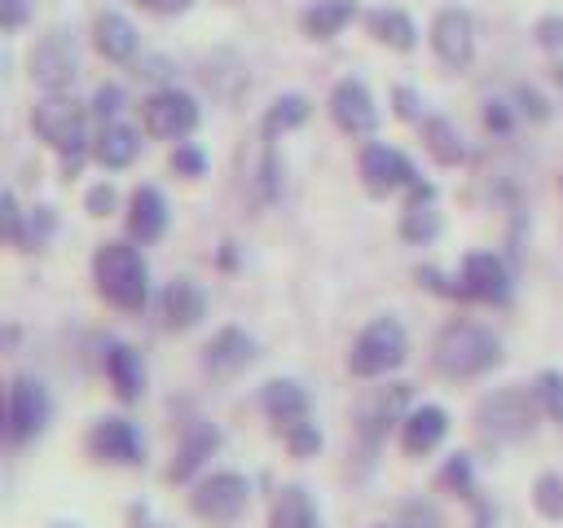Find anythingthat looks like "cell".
<instances>
[{
  "label": "cell",
  "mask_w": 563,
  "mask_h": 528,
  "mask_svg": "<svg viewBox=\"0 0 563 528\" xmlns=\"http://www.w3.org/2000/svg\"><path fill=\"white\" fill-rule=\"evenodd\" d=\"M88 106L75 101L70 92H44L35 106H31V128L35 136L62 158V176L75 180L79 176V163L88 158L92 150V132H88Z\"/></svg>",
  "instance_id": "1"
},
{
  "label": "cell",
  "mask_w": 563,
  "mask_h": 528,
  "mask_svg": "<svg viewBox=\"0 0 563 528\" xmlns=\"http://www.w3.org/2000/svg\"><path fill=\"white\" fill-rule=\"evenodd\" d=\"M497 365H501V339L488 326H479V321L453 317L431 339V370L453 378V383L479 378V374H488Z\"/></svg>",
  "instance_id": "2"
},
{
  "label": "cell",
  "mask_w": 563,
  "mask_h": 528,
  "mask_svg": "<svg viewBox=\"0 0 563 528\" xmlns=\"http://www.w3.org/2000/svg\"><path fill=\"white\" fill-rule=\"evenodd\" d=\"M92 286L97 295L119 312H141L150 304V264L136 251V242H101L92 251Z\"/></svg>",
  "instance_id": "3"
},
{
  "label": "cell",
  "mask_w": 563,
  "mask_h": 528,
  "mask_svg": "<svg viewBox=\"0 0 563 528\" xmlns=\"http://www.w3.org/2000/svg\"><path fill=\"white\" fill-rule=\"evenodd\" d=\"M537 422H541V400L532 387H497L475 405V431L493 444H519L537 431Z\"/></svg>",
  "instance_id": "4"
},
{
  "label": "cell",
  "mask_w": 563,
  "mask_h": 528,
  "mask_svg": "<svg viewBox=\"0 0 563 528\" xmlns=\"http://www.w3.org/2000/svg\"><path fill=\"white\" fill-rule=\"evenodd\" d=\"M405 361H409V334L391 312L361 326V334L347 348V374L352 378H387Z\"/></svg>",
  "instance_id": "5"
},
{
  "label": "cell",
  "mask_w": 563,
  "mask_h": 528,
  "mask_svg": "<svg viewBox=\"0 0 563 528\" xmlns=\"http://www.w3.org/2000/svg\"><path fill=\"white\" fill-rule=\"evenodd\" d=\"M251 480L242 471H211L198 475L189 488V515L207 528H238L251 510Z\"/></svg>",
  "instance_id": "6"
},
{
  "label": "cell",
  "mask_w": 563,
  "mask_h": 528,
  "mask_svg": "<svg viewBox=\"0 0 563 528\" xmlns=\"http://www.w3.org/2000/svg\"><path fill=\"white\" fill-rule=\"evenodd\" d=\"M48 418H53V396H48L44 378L18 374V378L9 383V396H4V440H9L13 449H22V444H31L35 436H44Z\"/></svg>",
  "instance_id": "7"
},
{
  "label": "cell",
  "mask_w": 563,
  "mask_h": 528,
  "mask_svg": "<svg viewBox=\"0 0 563 528\" xmlns=\"http://www.w3.org/2000/svg\"><path fill=\"white\" fill-rule=\"evenodd\" d=\"M198 119H202L198 97L176 84H163L141 101V132L154 141H185L198 128Z\"/></svg>",
  "instance_id": "8"
},
{
  "label": "cell",
  "mask_w": 563,
  "mask_h": 528,
  "mask_svg": "<svg viewBox=\"0 0 563 528\" xmlns=\"http://www.w3.org/2000/svg\"><path fill=\"white\" fill-rule=\"evenodd\" d=\"M409 405H413V387H409V383L365 387V392H361V400H356V414H352L361 444H365V449H378V444L387 440V431L405 422Z\"/></svg>",
  "instance_id": "9"
},
{
  "label": "cell",
  "mask_w": 563,
  "mask_h": 528,
  "mask_svg": "<svg viewBox=\"0 0 563 528\" xmlns=\"http://www.w3.org/2000/svg\"><path fill=\"white\" fill-rule=\"evenodd\" d=\"M510 290H515V282H510V268L501 255H493V251H466L462 255V264L453 273V299L501 308V304H510Z\"/></svg>",
  "instance_id": "10"
},
{
  "label": "cell",
  "mask_w": 563,
  "mask_h": 528,
  "mask_svg": "<svg viewBox=\"0 0 563 528\" xmlns=\"http://www.w3.org/2000/svg\"><path fill=\"white\" fill-rule=\"evenodd\" d=\"M356 176L361 185L374 194V198H391V194H409L422 176L418 167L409 163V154H400L396 145L387 141H365L361 154H356Z\"/></svg>",
  "instance_id": "11"
},
{
  "label": "cell",
  "mask_w": 563,
  "mask_h": 528,
  "mask_svg": "<svg viewBox=\"0 0 563 528\" xmlns=\"http://www.w3.org/2000/svg\"><path fill=\"white\" fill-rule=\"evenodd\" d=\"M84 449H88V458L101 462V466H141V462H145V436H141V427H136L132 418H123V414L97 418V422L88 427V436H84Z\"/></svg>",
  "instance_id": "12"
},
{
  "label": "cell",
  "mask_w": 563,
  "mask_h": 528,
  "mask_svg": "<svg viewBox=\"0 0 563 528\" xmlns=\"http://www.w3.org/2000/svg\"><path fill=\"white\" fill-rule=\"evenodd\" d=\"M79 79V48L70 35L53 31L31 48V84L44 92H66Z\"/></svg>",
  "instance_id": "13"
},
{
  "label": "cell",
  "mask_w": 563,
  "mask_h": 528,
  "mask_svg": "<svg viewBox=\"0 0 563 528\" xmlns=\"http://www.w3.org/2000/svg\"><path fill=\"white\" fill-rule=\"evenodd\" d=\"M220 427H211L207 418H194V422H185V431H180V440H176V453H172V462H167V484H194L198 480V471L216 458V449H220Z\"/></svg>",
  "instance_id": "14"
},
{
  "label": "cell",
  "mask_w": 563,
  "mask_h": 528,
  "mask_svg": "<svg viewBox=\"0 0 563 528\" xmlns=\"http://www.w3.org/2000/svg\"><path fill=\"white\" fill-rule=\"evenodd\" d=\"M330 119H334V128L347 132V136H374V128H378V106H374L365 79L347 75V79H339V84L330 88Z\"/></svg>",
  "instance_id": "15"
},
{
  "label": "cell",
  "mask_w": 563,
  "mask_h": 528,
  "mask_svg": "<svg viewBox=\"0 0 563 528\" xmlns=\"http://www.w3.org/2000/svg\"><path fill=\"white\" fill-rule=\"evenodd\" d=\"M431 48H435V57L449 70H466L471 66V57H475V26H471L466 9L449 4V9H440L431 18Z\"/></svg>",
  "instance_id": "16"
},
{
  "label": "cell",
  "mask_w": 563,
  "mask_h": 528,
  "mask_svg": "<svg viewBox=\"0 0 563 528\" xmlns=\"http://www.w3.org/2000/svg\"><path fill=\"white\" fill-rule=\"evenodd\" d=\"M158 317H163V330H172V334H185V330L202 326L207 321V290L194 277L163 282V290H158Z\"/></svg>",
  "instance_id": "17"
},
{
  "label": "cell",
  "mask_w": 563,
  "mask_h": 528,
  "mask_svg": "<svg viewBox=\"0 0 563 528\" xmlns=\"http://www.w3.org/2000/svg\"><path fill=\"white\" fill-rule=\"evenodd\" d=\"M255 356H260V352H255V339H251L242 326H220V330L202 343V370H207L211 378H233V374H242Z\"/></svg>",
  "instance_id": "18"
},
{
  "label": "cell",
  "mask_w": 563,
  "mask_h": 528,
  "mask_svg": "<svg viewBox=\"0 0 563 528\" xmlns=\"http://www.w3.org/2000/svg\"><path fill=\"white\" fill-rule=\"evenodd\" d=\"M396 431H400V453L405 458H427L449 436V409L444 405H431V400L409 405V414H405V422Z\"/></svg>",
  "instance_id": "19"
},
{
  "label": "cell",
  "mask_w": 563,
  "mask_h": 528,
  "mask_svg": "<svg viewBox=\"0 0 563 528\" xmlns=\"http://www.w3.org/2000/svg\"><path fill=\"white\" fill-rule=\"evenodd\" d=\"M101 370H106L110 392H114L123 405H132V400L145 396V361H141V352H136L132 343L106 339V348H101Z\"/></svg>",
  "instance_id": "20"
},
{
  "label": "cell",
  "mask_w": 563,
  "mask_h": 528,
  "mask_svg": "<svg viewBox=\"0 0 563 528\" xmlns=\"http://www.w3.org/2000/svg\"><path fill=\"white\" fill-rule=\"evenodd\" d=\"M123 224H128V238L136 246H150L167 233V198L158 185H136L128 194V211H123Z\"/></svg>",
  "instance_id": "21"
},
{
  "label": "cell",
  "mask_w": 563,
  "mask_h": 528,
  "mask_svg": "<svg viewBox=\"0 0 563 528\" xmlns=\"http://www.w3.org/2000/svg\"><path fill=\"white\" fill-rule=\"evenodd\" d=\"M440 229H444V220H440V211H435V185L418 180V185L409 189V198H405V211H400L396 233H400L409 246H431V242L440 238Z\"/></svg>",
  "instance_id": "22"
},
{
  "label": "cell",
  "mask_w": 563,
  "mask_h": 528,
  "mask_svg": "<svg viewBox=\"0 0 563 528\" xmlns=\"http://www.w3.org/2000/svg\"><path fill=\"white\" fill-rule=\"evenodd\" d=\"M136 154H141V128H132V123H123V119H114V123H97V132H92V150H88V158H92L97 167H106V172H123V167L136 163Z\"/></svg>",
  "instance_id": "23"
},
{
  "label": "cell",
  "mask_w": 563,
  "mask_h": 528,
  "mask_svg": "<svg viewBox=\"0 0 563 528\" xmlns=\"http://www.w3.org/2000/svg\"><path fill=\"white\" fill-rule=\"evenodd\" d=\"M260 409H264L277 427H286V422H299V418L312 414V396H308L295 378H268V383L260 387Z\"/></svg>",
  "instance_id": "24"
},
{
  "label": "cell",
  "mask_w": 563,
  "mask_h": 528,
  "mask_svg": "<svg viewBox=\"0 0 563 528\" xmlns=\"http://www.w3.org/2000/svg\"><path fill=\"white\" fill-rule=\"evenodd\" d=\"M418 136H422V150H427L440 167L466 163V141H462V132H457L453 119H444V114H422V119H418Z\"/></svg>",
  "instance_id": "25"
},
{
  "label": "cell",
  "mask_w": 563,
  "mask_h": 528,
  "mask_svg": "<svg viewBox=\"0 0 563 528\" xmlns=\"http://www.w3.org/2000/svg\"><path fill=\"white\" fill-rule=\"evenodd\" d=\"M92 44H97V53L106 57V62H132L136 57V44H141V35H136V26L123 18V13H97V22H92Z\"/></svg>",
  "instance_id": "26"
},
{
  "label": "cell",
  "mask_w": 563,
  "mask_h": 528,
  "mask_svg": "<svg viewBox=\"0 0 563 528\" xmlns=\"http://www.w3.org/2000/svg\"><path fill=\"white\" fill-rule=\"evenodd\" d=\"M268 528H321V510H317L312 493L303 484L277 488V497L268 506Z\"/></svg>",
  "instance_id": "27"
},
{
  "label": "cell",
  "mask_w": 563,
  "mask_h": 528,
  "mask_svg": "<svg viewBox=\"0 0 563 528\" xmlns=\"http://www.w3.org/2000/svg\"><path fill=\"white\" fill-rule=\"evenodd\" d=\"M352 18H356V0H312L299 22L308 40H334Z\"/></svg>",
  "instance_id": "28"
},
{
  "label": "cell",
  "mask_w": 563,
  "mask_h": 528,
  "mask_svg": "<svg viewBox=\"0 0 563 528\" xmlns=\"http://www.w3.org/2000/svg\"><path fill=\"white\" fill-rule=\"evenodd\" d=\"M365 26H369V35H374L378 44H387V48H396V53H409V48L418 44V26H413V18H409L405 9H374V13L365 18Z\"/></svg>",
  "instance_id": "29"
},
{
  "label": "cell",
  "mask_w": 563,
  "mask_h": 528,
  "mask_svg": "<svg viewBox=\"0 0 563 528\" xmlns=\"http://www.w3.org/2000/svg\"><path fill=\"white\" fill-rule=\"evenodd\" d=\"M308 114H312V101H308L303 92H282V97L268 106V114H264V136L277 141V136H286V132L303 128Z\"/></svg>",
  "instance_id": "30"
},
{
  "label": "cell",
  "mask_w": 563,
  "mask_h": 528,
  "mask_svg": "<svg viewBox=\"0 0 563 528\" xmlns=\"http://www.w3.org/2000/svg\"><path fill=\"white\" fill-rule=\"evenodd\" d=\"M435 493L457 497V502H479L475 497V462L471 453H449L444 466L435 471Z\"/></svg>",
  "instance_id": "31"
},
{
  "label": "cell",
  "mask_w": 563,
  "mask_h": 528,
  "mask_svg": "<svg viewBox=\"0 0 563 528\" xmlns=\"http://www.w3.org/2000/svg\"><path fill=\"white\" fill-rule=\"evenodd\" d=\"M277 436H282V444H286V453L290 458H317L321 453V427L312 422V418H299V422H286V427H277Z\"/></svg>",
  "instance_id": "32"
},
{
  "label": "cell",
  "mask_w": 563,
  "mask_h": 528,
  "mask_svg": "<svg viewBox=\"0 0 563 528\" xmlns=\"http://www.w3.org/2000/svg\"><path fill=\"white\" fill-rule=\"evenodd\" d=\"M532 506H537L541 519L563 524V475L559 471H541L532 480Z\"/></svg>",
  "instance_id": "33"
},
{
  "label": "cell",
  "mask_w": 563,
  "mask_h": 528,
  "mask_svg": "<svg viewBox=\"0 0 563 528\" xmlns=\"http://www.w3.org/2000/svg\"><path fill=\"white\" fill-rule=\"evenodd\" d=\"M532 392H537V400H541V414H550V418L563 427V374H559V370H541V374L532 378Z\"/></svg>",
  "instance_id": "34"
},
{
  "label": "cell",
  "mask_w": 563,
  "mask_h": 528,
  "mask_svg": "<svg viewBox=\"0 0 563 528\" xmlns=\"http://www.w3.org/2000/svg\"><path fill=\"white\" fill-rule=\"evenodd\" d=\"M123 106H128V92H123L119 84H97V92H92V101H88V110H92L97 123H114V119L123 114Z\"/></svg>",
  "instance_id": "35"
},
{
  "label": "cell",
  "mask_w": 563,
  "mask_h": 528,
  "mask_svg": "<svg viewBox=\"0 0 563 528\" xmlns=\"http://www.w3.org/2000/svg\"><path fill=\"white\" fill-rule=\"evenodd\" d=\"M53 229H57V220H53V211L48 207H35L26 220H22V238H18V251H31V246H44L48 238H53Z\"/></svg>",
  "instance_id": "36"
},
{
  "label": "cell",
  "mask_w": 563,
  "mask_h": 528,
  "mask_svg": "<svg viewBox=\"0 0 563 528\" xmlns=\"http://www.w3.org/2000/svg\"><path fill=\"white\" fill-rule=\"evenodd\" d=\"M172 172L185 176V180H198V176H207V154H202L198 145H189V141H176V150H172Z\"/></svg>",
  "instance_id": "37"
},
{
  "label": "cell",
  "mask_w": 563,
  "mask_h": 528,
  "mask_svg": "<svg viewBox=\"0 0 563 528\" xmlns=\"http://www.w3.org/2000/svg\"><path fill=\"white\" fill-rule=\"evenodd\" d=\"M396 519H400L405 528H444V519H440V510H435L431 502H422V497H413V502H400V510H396Z\"/></svg>",
  "instance_id": "38"
},
{
  "label": "cell",
  "mask_w": 563,
  "mask_h": 528,
  "mask_svg": "<svg viewBox=\"0 0 563 528\" xmlns=\"http://www.w3.org/2000/svg\"><path fill=\"white\" fill-rule=\"evenodd\" d=\"M515 110H519L523 119H532V123H545V119H550V101H545L537 88H528V84L515 88Z\"/></svg>",
  "instance_id": "39"
},
{
  "label": "cell",
  "mask_w": 563,
  "mask_h": 528,
  "mask_svg": "<svg viewBox=\"0 0 563 528\" xmlns=\"http://www.w3.org/2000/svg\"><path fill=\"white\" fill-rule=\"evenodd\" d=\"M0 233H4V242H13V246H18V238H22V211H18L13 189L0 194Z\"/></svg>",
  "instance_id": "40"
},
{
  "label": "cell",
  "mask_w": 563,
  "mask_h": 528,
  "mask_svg": "<svg viewBox=\"0 0 563 528\" xmlns=\"http://www.w3.org/2000/svg\"><path fill=\"white\" fill-rule=\"evenodd\" d=\"M515 106H506V101H484V128L488 132H497V136H510V128H515Z\"/></svg>",
  "instance_id": "41"
},
{
  "label": "cell",
  "mask_w": 563,
  "mask_h": 528,
  "mask_svg": "<svg viewBox=\"0 0 563 528\" xmlns=\"http://www.w3.org/2000/svg\"><path fill=\"white\" fill-rule=\"evenodd\" d=\"M114 207H119V194H114L110 180H101V185H92V189L84 194V211H88V216H110Z\"/></svg>",
  "instance_id": "42"
},
{
  "label": "cell",
  "mask_w": 563,
  "mask_h": 528,
  "mask_svg": "<svg viewBox=\"0 0 563 528\" xmlns=\"http://www.w3.org/2000/svg\"><path fill=\"white\" fill-rule=\"evenodd\" d=\"M391 110H396V119H405V123H418L422 119V101H418V92L413 88H391Z\"/></svg>",
  "instance_id": "43"
},
{
  "label": "cell",
  "mask_w": 563,
  "mask_h": 528,
  "mask_svg": "<svg viewBox=\"0 0 563 528\" xmlns=\"http://www.w3.org/2000/svg\"><path fill=\"white\" fill-rule=\"evenodd\" d=\"M26 18H31V4L26 0H0V26L4 31H18Z\"/></svg>",
  "instance_id": "44"
},
{
  "label": "cell",
  "mask_w": 563,
  "mask_h": 528,
  "mask_svg": "<svg viewBox=\"0 0 563 528\" xmlns=\"http://www.w3.org/2000/svg\"><path fill=\"white\" fill-rule=\"evenodd\" d=\"M537 44L541 48H559L563 44V18H541L537 22Z\"/></svg>",
  "instance_id": "45"
},
{
  "label": "cell",
  "mask_w": 563,
  "mask_h": 528,
  "mask_svg": "<svg viewBox=\"0 0 563 528\" xmlns=\"http://www.w3.org/2000/svg\"><path fill=\"white\" fill-rule=\"evenodd\" d=\"M167 70H172L167 57H141L136 62V75H145V79H167Z\"/></svg>",
  "instance_id": "46"
},
{
  "label": "cell",
  "mask_w": 563,
  "mask_h": 528,
  "mask_svg": "<svg viewBox=\"0 0 563 528\" xmlns=\"http://www.w3.org/2000/svg\"><path fill=\"white\" fill-rule=\"evenodd\" d=\"M141 9H150V13H163V18H172V13H185L194 0H136Z\"/></svg>",
  "instance_id": "47"
},
{
  "label": "cell",
  "mask_w": 563,
  "mask_h": 528,
  "mask_svg": "<svg viewBox=\"0 0 563 528\" xmlns=\"http://www.w3.org/2000/svg\"><path fill=\"white\" fill-rule=\"evenodd\" d=\"M369 528H405L400 519H378V524H369Z\"/></svg>",
  "instance_id": "48"
},
{
  "label": "cell",
  "mask_w": 563,
  "mask_h": 528,
  "mask_svg": "<svg viewBox=\"0 0 563 528\" xmlns=\"http://www.w3.org/2000/svg\"><path fill=\"white\" fill-rule=\"evenodd\" d=\"M48 528H84V524H75V519H57V524H48Z\"/></svg>",
  "instance_id": "49"
},
{
  "label": "cell",
  "mask_w": 563,
  "mask_h": 528,
  "mask_svg": "<svg viewBox=\"0 0 563 528\" xmlns=\"http://www.w3.org/2000/svg\"><path fill=\"white\" fill-rule=\"evenodd\" d=\"M554 84H559V88H563V66H554Z\"/></svg>",
  "instance_id": "50"
},
{
  "label": "cell",
  "mask_w": 563,
  "mask_h": 528,
  "mask_svg": "<svg viewBox=\"0 0 563 528\" xmlns=\"http://www.w3.org/2000/svg\"><path fill=\"white\" fill-rule=\"evenodd\" d=\"M141 519H145V510H141ZM141 519H136V528H163V524H141Z\"/></svg>",
  "instance_id": "51"
}]
</instances>
